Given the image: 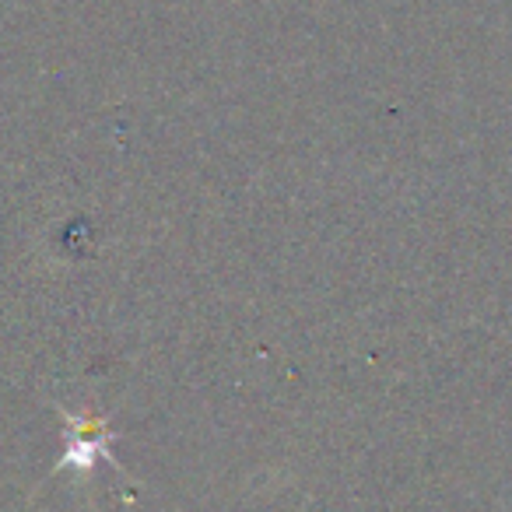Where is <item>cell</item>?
<instances>
[{
    "instance_id": "cell-1",
    "label": "cell",
    "mask_w": 512,
    "mask_h": 512,
    "mask_svg": "<svg viewBox=\"0 0 512 512\" xmlns=\"http://www.w3.org/2000/svg\"><path fill=\"white\" fill-rule=\"evenodd\" d=\"M53 411L60 414V421H64V449H60L57 463L50 467V474H46L43 484H50L57 474H92L99 463H109V467H116L123 477L127 474V467H123L120 460H116V442H120V432H116L113 425H109V414L95 411V407H81V411H74V407L60 404V400H50Z\"/></svg>"
}]
</instances>
